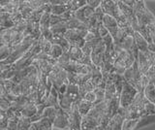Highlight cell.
<instances>
[{
    "mask_svg": "<svg viewBox=\"0 0 155 130\" xmlns=\"http://www.w3.org/2000/svg\"><path fill=\"white\" fill-rule=\"evenodd\" d=\"M43 37V36H42ZM51 47L52 44L50 41H47L46 39H44L43 37V42H42V52L44 54H47V55H50V52L51 50Z\"/></svg>",
    "mask_w": 155,
    "mask_h": 130,
    "instance_id": "obj_33",
    "label": "cell"
},
{
    "mask_svg": "<svg viewBox=\"0 0 155 130\" xmlns=\"http://www.w3.org/2000/svg\"><path fill=\"white\" fill-rule=\"evenodd\" d=\"M9 123V117L6 111L0 110V129L7 130Z\"/></svg>",
    "mask_w": 155,
    "mask_h": 130,
    "instance_id": "obj_30",
    "label": "cell"
},
{
    "mask_svg": "<svg viewBox=\"0 0 155 130\" xmlns=\"http://www.w3.org/2000/svg\"><path fill=\"white\" fill-rule=\"evenodd\" d=\"M91 70H92V73H91V83L92 85H94V88H99V86H103L105 88L106 84L104 83L103 81V75H102V71L101 68L99 67L95 66L94 64L91 66Z\"/></svg>",
    "mask_w": 155,
    "mask_h": 130,
    "instance_id": "obj_14",
    "label": "cell"
},
{
    "mask_svg": "<svg viewBox=\"0 0 155 130\" xmlns=\"http://www.w3.org/2000/svg\"><path fill=\"white\" fill-rule=\"evenodd\" d=\"M101 125L100 122H98L96 118H92L91 115H87L85 117H82L81 120V130H93L96 127Z\"/></svg>",
    "mask_w": 155,
    "mask_h": 130,
    "instance_id": "obj_16",
    "label": "cell"
},
{
    "mask_svg": "<svg viewBox=\"0 0 155 130\" xmlns=\"http://www.w3.org/2000/svg\"><path fill=\"white\" fill-rule=\"evenodd\" d=\"M18 119H19V118H18V117H14L12 118H10L7 130H18Z\"/></svg>",
    "mask_w": 155,
    "mask_h": 130,
    "instance_id": "obj_34",
    "label": "cell"
},
{
    "mask_svg": "<svg viewBox=\"0 0 155 130\" xmlns=\"http://www.w3.org/2000/svg\"><path fill=\"white\" fill-rule=\"evenodd\" d=\"M143 93L145 98L149 102H151L155 105V82L154 81H148V84L144 88Z\"/></svg>",
    "mask_w": 155,
    "mask_h": 130,
    "instance_id": "obj_19",
    "label": "cell"
},
{
    "mask_svg": "<svg viewBox=\"0 0 155 130\" xmlns=\"http://www.w3.org/2000/svg\"><path fill=\"white\" fill-rule=\"evenodd\" d=\"M31 119L21 117L18 119V130H27L28 127L31 125Z\"/></svg>",
    "mask_w": 155,
    "mask_h": 130,
    "instance_id": "obj_31",
    "label": "cell"
},
{
    "mask_svg": "<svg viewBox=\"0 0 155 130\" xmlns=\"http://www.w3.org/2000/svg\"><path fill=\"white\" fill-rule=\"evenodd\" d=\"M94 13H95V9L91 8L88 5H85L84 7L81 8L80 10H78L74 13V18L85 25L88 22L89 18L93 16Z\"/></svg>",
    "mask_w": 155,
    "mask_h": 130,
    "instance_id": "obj_12",
    "label": "cell"
},
{
    "mask_svg": "<svg viewBox=\"0 0 155 130\" xmlns=\"http://www.w3.org/2000/svg\"><path fill=\"white\" fill-rule=\"evenodd\" d=\"M94 92L96 94V102L94 103V106H95V105L102 103L105 100V88H103V86L96 88L94 89Z\"/></svg>",
    "mask_w": 155,
    "mask_h": 130,
    "instance_id": "obj_29",
    "label": "cell"
},
{
    "mask_svg": "<svg viewBox=\"0 0 155 130\" xmlns=\"http://www.w3.org/2000/svg\"><path fill=\"white\" fill-rule=\"evenodd\" d=\"M80 88V96H81V99L84 98V96L87 93L89 92V91H93L95 89L94 85H92L91 81L89 80L88 82H86V83H84V85H81L79 86Z\"/></svg>",
    "mask_w": 155,
    "mask_h": 130,
    "instance_id": "obj_27",
    "label": "cell"
},
{
    "mask_svg": "<svg viewBox=\"0 0 155 130\" xmlns=\"http://www.w3.org/2000/svg\"><path fill=\"white\" fill-rule=\"evenodd\" d=\"M101 7L106 15L113 17L114 18H115L116 22H118L121 18V17L123 16V14L121 13L116 1L104 0V1H101Z\"/></svg>",
    "mask_w": 155,
    "mask_h": 130,
    "instance_id": "obj_8",
    "label": "cell"
},
{
    "mask_svg": "<svg viewBox=\"0 0 155 130\" xmlns=\"http://www.w3.org/2000/svg\"><path fill=\"white\" fill-rule=\"evenodd\" d=\"M77 105H78V109H79V112L81 115V117H85L86 115H88V113L92 110V108L94 107V104H92L84 99L79 100L77 102Z\"/></svg>",
    "mask_w": 155,
    "mask_h": 130,
    "instance_id": "obj_20",
    "label": "cell"
},
{
    "mask_svg": "<svg viewBox=\"0 0 155 130\" xmlns=\"http://www.w3.org/2000/svg\"><path fill=\"white\" fill-rule=\"evenodd\" d=\"M51 44L52 45H58L60 46L63 51H64V52H67L68 51H69L71 45L69 44V42H68L64 36L63 35H54L53 34V37H52V40H51Z\"/></svg>",
    "mask_w": 155,
    "mask_h": 130,
    "instance_id": "obj_21",
    "label": "cell"
},
{
    "mask_svg": "<svg viewBox=\"0 0 155 130\" xmlns=\"http://www.w3.org/2000/svg\"><path fill=\"white\" fill-rule=\"evenodd\" d=\"M69 11H71V0L65 1V3H63V4L51 5V15H54V16H61L63 14H65Z\"/></svg>",
    "mask_w": 155,
    "mask_h": 130,
    "instance_id": "obj_17",
    "label": "cell"
},
{
    "mask_svg": "<svg viewBox=\"0 0 155 130\" xmlns=\"http://www.w3.org/2000/svg\"><path fill=\"white\" fill-rule=\"evenodd\" d=\"M135 0H123V3L125 4V5H127L129 7H132L134 6V4H135Z\"/></svg>",
    "mask_w": 155,
    "mask_h": 130,
    "instance_id": "obj_38",
    "label": "cell"
},
{
    "mask_svg": "<svg viewBox=\"0 0 155 130\" xmlns=\"http://www.w3.org/2000/svg\"><path fill=\"white\" fill-rule=\"evenodd\" d=\"M152 123H155V115H143V117H142L139 119L137 125H136L135 130H138V129L143 128L144 126H147V125L152 124Z\"/></svg>",
    "mask_w": 155,
    "mask_h": 130,
    "instance_id": "obj_23",
    "label": "cell"
},
{
    "mask_svg": "<svg viewBox=\"0 0 155 130\" xmlns=\"http://www.w3.org/2000/svg\"><path fill=\"white\" fill-rule=\"evenodd\" d=\"M64 54V51H63V49L58 45H52L51 47V50L50 52V55L52 59L54 60H58L60 58V57L62 56V55Z\"/></svg>",
    "mask_w": 155,
    "mask_h": 130,
    "instance_id": "obj_26",
    "label": "cell"
},
{
    "mask_svg": "<svg viewBox=\"0 0 155 130\" xmlns=\"http://www.w3.org/2000/svg\"><path fill=\"white\" fill-rule=\"evenodd\" d=\"M51 12L44 13V15L42 16L40 22H39L41 33H44V32H46V31L51 29Z\"/></svg>",
    "mask_w": 155,
    "mask_h": 130,
    "instance_id": "obj_22",
    "label": "cell"
},
{
    "mask_svg": "<svg viewBox=\"0 0 155 130\" xmlns=\"http://www.w3.org/2000/svg\"><path fill=\"white\" fill-rule=\"evenodd\" d=\"M27 130H38V128H37V126H36L35 122H32V123H31V125L28 127V129H27Z\"/></svg>",
    "mask_w": 155,
    "mask_h": 130,
    "instance_id": "obj_39",
    "label": "cell"
},
{
    "mask_svg": "<svg viewBox=\"0 0 155 130\" xmlns=\"http://www.w3.org/2000/svg\"><path fill=\"white\" fill-rule=\"evenodd\" d=\"M139 91L133 85H131L128 82H124L123 88L120 93V107L127 110L131 104L133 103L136 96L138 95Z\"/></svg>",
    "mask_w": 155,
    "mask_h": 130,
    "instance_id": "obj_4",
    "label": "cell"
},
{
    "mask_svg": "<svg viewBox=\"0 0 155 130\" xmlns=\"http://www.w3.org/2000/svg\"><path fill=\"white\" fill-rule=\"evenodd\" d=\"M87 5L90 6L91 8H93V9H96L100 7L101 5V1H99V0H87Z\"/></svg>",
    "mask_w": 155,
    "mask_h": 130,
    "instance_id": "obj_36",
    "label": "cell"
},
{
    "mask_svg": "<svg viewBox=\"0 0 155 130\" xmlns=\"http://www.w3.org/2000/svg\"><path fill=\"white\" fill-rule=\"evenodd\" d=\"M134 40L136 43V46H137L139 52H149L148 50V43L147 42V40L140 34L138 32H135L134 34Z\"/></svg>",
    "mask_w": 155,
    "mask_h": 130,
    "instance_id": "obj_18",
    "label": "cell"
},
{
    "mask_svg": "<svg viewBox=\"0 0 155 130\" xmlns=\"http://www.w3.org/2000/svg\"><path fill=\"white\" fill-rule=\"evenodd\" d=\"M81 100L80 96V88L79 85L76 84H68L67 91L64 96L59 100V106L67 113H70L73 105Z\"/></svg>",
    "mask_w": 155,
    "mask_h": 130,
    "instance_id": "obj_3",
    "label": "cell"
},
{
    "mask_svg": "<svg viewBox=\"0 0 155 130\" xmlns=\"http://www.w3.org/2000/svg\"><path fill=\"white\" fill-rule=\"evenodd\" d=\"M133 10L135 12V15L138 20L140 26L147 27V25H149L150 23L155 22L153 14L148 10V8L145 5V2L143 0L136 1L133 6Z\"/></svg>",
    "mask_w": 155,
    "mask_h": 130,
    "instance_id": "obj_2",
    "label": "cell"
},
{
    "mask_svg": "<svg viewBox=\"0 0 155 130\" xmlns=\"http://www.w3.org/2000/svg\"><path fill=\"white\" fill-rule=\"evenodd\" d=\"M106 128H107L106 126H104V125H102V124H101V125H99L98 127H96V128L93 129V130H106Z\"/></svg>",
    "mask_w": 155,
    "mask_h": 130,
    "instance_id": "obj_40",
    "label": "cell"
},
{
    "mask_svg": "<svg viewBox=\"0 0 155 130\" xmlns=\"http://www.w3.org/2000/svg\"><path fill=\"white\" fill-rule=\"evenodd\" d=\"M88 34L87 30H81V29H71L68 30L65 34L64 38L69 42L71 46H77L82 49L85 45V37Z\"/></svg>",
    "mask_w": 155,
    "mask_h": 130,
    "instance_id": "obj_5",
    "label": "cell"
},
{
    "mask_svg": "<svg viewBox=\"0 0 155 130\" xmlns=\"http://www.w3.org/2000/svg\"><path fill=\"white\" fill-rule=\"evenodd\" d=\"M38 130H53V122L47 118H43L35 122Z\"/></svg>",
    "mask_w": 155,
    "mask_h": 130,
    "instance_id": "obj_25",
    "label": "cell"
},
{
    "mask_svg": "<svg viewBox=\"0 0 155 130\" xmlns=\"http://www.w3.org/2000/svg\"><path fill=\"white\" fill-rule=\"evenodd\" d=\"M69 115V130H81L82 117L79 112L77 103L73 105Z\"/></svg>",
    "mask_w": 155,
    "mask_h": 130,
    "instance_id": "obj_10",
    "label": "cell"
},
{
    "mask_svg": "<svg viewBox=\"0 0 155 130\" xmlns=\"http://www.w3.org/2000/svg\"><path fill=\"white\" fill-rule=\"evenodd\" d=\"M55 117H56V108H53V107L46 108L45 110H44L43 115H42V118H47L50 120H51L52 122H54Z\"/></svg>",
    "mask_w": 155,
    "mask_h": 130,
    "instance_id": "obj_28",
    "label": "cell"
},
{
    "mask_svg": "<svg viewBox=\"0 0 155 130\" xmlns=\"http://www.w3.org/2000/svg\"><path fill=\"white\" fill-rule=\"evenodd\" d=\"M143 76L142 74V72L140 71L139 68V62H138V58L135 60L134 64L130 67V68L126 69V71L124 72L123 77L126 82L133 85L136 89H138V91H143L144 90V86L143 85Z\"/></svg>",
    "mask_w": 155,
    "mask_h": 130,
    "instance_id": "obj_1",
    "label": "cell"
},
{
    "mask_svg": "<svg viewBox=\"0 0 155 130\" xmlns=\"http://www.w3.org/2000/svg\"><path fill=\"white\" fill-rule=\"evenodd\" d=\"M125 118L119 114H116L114 117L110 118L108 125H107L106 130H122L123 122Z\"/></svg>",
    "mask_w": 155,
    "mask_h": 130,
    "instance_id": "obj_15",
    "label": "cell"
},
{
    "mask_svg": "<svg viewBox=\"0 0 155 130\" xmlns=\"http://www.w3.org/2000/svg\"><path fill=\"white\" fill-rule=\"evenodd\" d=\"M38 113V107L37 105L33 104V103H28L25 107L23 108L22 112H21V115L24 118H31L34 115Z\"/></svg>",
    "mask_w": 155,
    "mask_h": 130,
    "instance_id": "obj_24",
    "label": "cell"
},
{
    "mask_svg": "<svg viewBox=\"0 0 155 130\" xmlns=\"http://www.w3.org/2000/svg\"><path fill=\"white\" fill-rule=\"evenodd\" d=\"M98 33H99V36L102 38V39H103V38L105 37V36H107L108 34H110L109 33V31L107 30V28L102 25L100 27H99V30H98Z\"/></svg>",
    "mask_w": 155,
    "mask_h": 130,
    "instance_id": "obj_37",
    "label": "cell"
},
{
    "mask_svg": "<svg viewBox=\"0 0 155 130\" xmlns=\"http://www.w3.org/2000/svg\"><path fill=\"white\" fill-rule=\"evenodd\" d=\"M105 52H106V45L103 40L99 42L98 44L94 47V49L92 50L91 55H90L91 61L95 66L99 67V68H102V66H103Z\"/></svg>",
    "mask_w": 155,
    "mask_h": 130,
    "instance_id": "obj_7",
    "label": "cell"
},
{
    "mask_svg": "<svg viewBox=\"0 0 155 130\" xmlns=\"http://www.w3.org/2000/svg\"><path fill=\"white\" fill-rule=\"evenodd\" d=\"M103 25L107 28V30L109 31L110 36L113 37V39H114L118 30H119V25L115 18L105 14L104 18H103Z\"/></svg>",
    "mask_w": 155,
    "mask_h": 130,
    "instance_id": "obj_11",
    "label": "cell"
},
{
    "mask_svg": "<svg viewBox=\"0 0 155 130\" xmlns=\"http://www.w3.org/2000/svg\"><path fill=\"white\" fill-rule=\"evenodd\" d=\"M139 119H125L123 122L122 130H135Z\"/></svg>",
    "mask_w": 155,
    "mask_h": 130,
    "instance_id": "obj_32",
    "label": "cell"
},
{
    "mask_svg": "<svg viewBox=\"0 0 155 130\" xmlns=\"http://www.w3.org/2000/svg\"><path fill=\"white\" fill-rule=\"evenodd\" d=\"M138 62H139L140 71L142 72L143 75H145L147 73V71L149 70L150 67L152 66L151 60H150V57H149V52H139Z\"/></svg>",
    "mask_w": 155,
    "mask_h": 130,
    "instance_id": "obj_13",
    "label": "cell"
},
{
    "mask_svg": "<svg viewBox=\"0 0 155 130\" xmlns=\"http://www.w3.org/2000/svg\"><path fill=\"white\" fill-rule=\"evenodd\" d=\"M69 113H67L62 108L56 109V117L53 122V128L62 130H69Z\"/></svg>",
    "mask_w": 155,
    "mask_h": 130,
    "instance_id": "obj_9",
    "label": "cell"
},
{
    "mask_svg": "<svg viewBox=\"0 0 155 130\" xmlns=\"http://www.w3.org/2000/svg\"><path fill=\"white\" fill-rule=\"evenodd\" d=\"M82 99H84L86 101H88V102L92 103V104H94L96 102V94L94 92V90L93 91H89V92H87L84 96V98Z\"/></svg>",
    "mask_w": 155,
    "mask_h": 130,
    "instance_id": "obj_35",
    "label": "cell"
},
{
    "mask_svg": "<svg viewBox=\"0 0 155 130\" xmlns=\"http://www.w3.org/2000/svg\"><path fill=\"white\" fill-rule=\"evenodd\" d=\"M48 78L51 79L53 88H55L56 90L60 88V86L64 84H69L68 82V77H67V72L61 68L60 66H58L57 64L54 65L52 71L51 72Z\"/></svg>",
    "mask_w": 155,
    "mask_h": 130,
    "instance_id": "obj_6",
    "label": "cell"
}]
</instances>
